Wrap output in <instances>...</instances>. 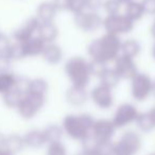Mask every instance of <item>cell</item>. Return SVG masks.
Segmentation results:
<instances>
[{"label":"cell","instance_id":"cell-1","mask_svg":"<svg viewBox=\"0 0 155 155\" xmlns=\"http://www.w3.org/2000/svg\"><path fill=\"white\" fill-rule=\"evenodd\" d=\"M120 36L104 33L100 37L93 39L86 48L89 60L100 61L105 64L114 63V61L120 55L121 51Z\"/></svg>","mask_w":155,"mask_h":155},{"label":"cell","instance_id":"cell-2","mask_svg":"<svg viewBox=\"0 0 155 155\" xmlns=\"http://www.w3.org/2000/svg\"><path fill=\"white\" fill-rule=\"evenodd\" d=\"M96 118L88 113L68 114L63 118L62 125L65 136L74 141L84 142L91 138Z\"/></svg>","mask_w":155,"mask_h":155},{"label":"cell","instance_id":"cell-3","mask_svg":"<svg viewBox=\"0 0 155 155\" xmlns=\"http://www.w3.org/2000/svg\"><path fill=\"white\" fill-rule=\"evenodd\" d=\"M64 72L70 85L79 87L87 86L93 79L89 60L82 55H73L64 64Z\"/></svg>","mask_w":155,"mask_h":155},{"label":"cell","instance_id":"cell-4","mask_svg":"<svg viewBox=\"0 0 155 155\" xmlns=\"http://www.w3.org/2000/svg\"><path fill=\"white\" fill-rule=\"evenodd\" d=\"M47 102V96L26 91L16 107V113L24 120H32L41 112Z\"/></svg>","mask_w":155,"mask_h":155},{"label":"cell","instance_id":"cell-5","mask_svg":"<svg viewBox=\"0 0 155 155\" xmlns=\"http://www.w3.org/2000/svg\"><path fill=\"white\" fill-rule=\"evenodd\" d=\"M142 140L136 131L127 130L123 132L117 141H113L114 155H136L141 149Z\"/></svg>","mask_w":155,"mask_h":155},{"label":"cell","instance_id":"cell-6","mask_svg":"<svg viewBox=\"0 0 155 155\" xmlns=\"http://www.w3.org/2000/svg\"><path fill=\"white\" fill-rule=\"evenodd\" d=\"M103 18L100 12L83 10L73 15V24L80 31L91 34L102 29Z\"/></svg>","mask_w":155,"mask_h":155},{"label":"cell","instance_id":"cell-7","mask_svg":"<svg viewBox=\"0 0 155 155\" xmlns=\"http://www.w3.org/2000/svg\"><path fill=\"white\" fill-rule=\"evenodd\" d=\"M135 22L132 21L124 13L115 14V15H106L103 18V27L105 33L121 36L129 34L133 31Z\"/></svg>","mask_w":155,"mask_h":155},{"label":"cell","instance_id":"cell-8","mask_svg":"<svg viewBox=\"0 0 155 155\" xmlns=\"http://www.w3.org/2000/svg\"><path fill=\"white\" fill-rule=\"evenodd\" d=\"M117 127L113 123L112 119L99 118L96 119L91 130V139L96 144H106L113 142V138Z\"/></svg>","mask_w":155,"mask_h":155},{"label":"cell","instance_id":"cell-9","mask_svg":"<svg viewBox=\"0 0 155 155\" xmlns=\"http://www.w3.org/2000/svg\"><path fill=\"white\" fill-rule=\"evenodd\" d=\"M153 81L149 74L138 72L131 80V96L135 101H146L152 95Z\"/></svg>","mask_w":155,"mask_h":155},{"label":"cell","instance_id":"cell-10","mask_svg":"<svg viewBox=\"0 0 155 155\" xmlns=\"http://www.w3.org/2000/svg\"><path fill=\"white\" fill-rule=\"evenodd\" d=\"M139 114L140 113L134 104L124 102L117 106L112 117V121L117 129H123L135 122Z\"/></svg>","mask_w":155,"mask_h":155},{"label":"cell","instance_id":"cell-11","mask_svg":"<svg viewBox=\"0 0 155 155\" xmlns=\"http://www.w3.org/2000/svg\"><path fill=\"white\" fill-rule=\"evenodd\" d=\"M89 100L93 102L96 107L102 110H110L115 103L113 89L100 83L89 91Z\"/></svg>","mask_w":155,"mask_h":155},{"label":"cell","instance_id":"cell-12","mask_svg":"<svg viewBox=\"0 0 155 155\" xmlns=\"http://www.w3.org/2000/svg\"><path fill=\"white\" fill-rule=\"evenodd\" d=\"M41 21L35 16L27 18L21 25L17 27L12 33V39L15 43H25L37 35V30Z\"/></svg>","mask_w":155,"mask_h":155},{"label":"cell","instance_id":"cell-13","mask_svg":"<svg viewBox=\"0 0 155 155\" xmlns=\"http://www.w3.org/2000/svg\"><path fill=\"white\" fill-rule=\"evenodd\" d=\"M113 68L117 71L119 77L121 78V80L131 81L138 73L137 65H136L134 58L122 55V54H120L114 61V67Z\"/></svg>","mask_w":155,"mask_h":155},{"label":"cell","instance_id":"cell-14","mask_svg":"<svg viewBox=\"0 0 155 155\" xmlns=\"http://www.w3.org/2000/svg\"><path fill=\"white\" fill-rule=\"evenodd\" d=\"M28 80L29 79L19 78L18 84L16 85L12 91H10L9 93L1 96V98H2V103L5 107L10 108V110H16L18 103L20 102V100L22 99V97H24V95L27 91Z\"/></svg>","mask_w":155,"mask_h":155},{"label":"cell","instance_id":"cell-15","mask_svg":"<svg viewBox=\"0 0 155 155\" xmlns=\"http://www.w3.org/2000/svg\"><path fill=\"white\" fill-rule=\"evenodd\" d=\"M88 99L89 91L84 87L70 85L65 93V101L69 106L72 107H81L85 105Z\"/></svg>","mask_w":155,"mask_h":155},{"label":"cell","instance_id":"cell-16","mask_svg":"<svg viewBox=\"0 0 155 155\" xmlns=\"http://www.w3.org/2000/svg\"><path fill=\"white\" fill-rule=\"evenodd\" d=\"M41 58L44 62L47 63L48 65L55 66L62 63V61L64 60V50L56 43L46 44Z\"/></svg>","mask_w":155,"mask_h":155},{"label":"cell","instance_id":"cell-17","mask_svg":"<svg viewBox=\"0 0 155 155\" xmlns=\"http://www.w3.org/2000/svg\"><path fill=\"white\" fill-rule=\"evenodd\" d=\"M58 13V11L52 0H45L36 7L35 17L41 22H50L54 21Z\"/></svg>","mask_w":155,"mask_h":155},{"label":"cell","instance_id":"cell-18","mask_svg":"<svg viewBox=\"0 0 155 155\" xmlns=\"http://www.w3.org/2000/svg\"><path fill=\"white\" fill-rule=\"evenodd\" d=\"M58 35H60V30L54 21L41 22L37 30V36L43 41H45L46 44L55 43L56 39L58 38Z\"/></svg>","mask_w":155,"mask_h":155},{"label":"cell","instance_id":"cell-19","mask_svg":"<svg viewBox=\"0 0 155 155\" xmlns=\"http://www.w3.org/2000/svg\"><path fill=\"white\" fill-rule=\"evenodd\" d=\"M24 140L26 148L41 149L47 144L43 129H31L24 134Z\"/></svg>","mask_w":155,"mask_h":155},{"label":"cell","instance_id":"cell-20","mask_svg":"<svg viewBox=\"0 0 155 155\" xmlns=\"http://www.w3.org/2000/svg\"><path fill=\"white\" fill-rule=\"evenodd\" d=\"M19 78L16 73L9 69H1L0 70V96L9 93L18 84Z\"/></svg>","mask_w":155,"mask_h":155},{"label":"cell","instance_id":"cell-21","mask_svg":"<svg viewBox=\"0 0 155 155\" xmlns=\"http://www.w3.org/2000/svg\"><path fill=\"white\" fill-rule=\"evenodd\" d=\"M3 148L11 151L14 154L19 153L20 151H22L26 148V144H25V140H24V135H20V134H16V133L7 134Z\"/></svg>","mask_w":155,"mask_h":155},{"label":"cell","instance_id":"cell-22","mask_svg":"<svg viewBox=\"0 0 155 155\" xmlns=\"http://www.w3.org/2000/svg\"><path fill=\"white\" fill-rule=\"evenodd\" d=\"M100 81V84L104 85V86H107L110 88L114 89L115 87L118 86V84L120 83L121 78L119 77V74L117 73V71L114 68H110V67H106L103 70V72L100 74V77L98 78Z\"/></svg>","mask_w":155,"mask_h":155},{"label":"cell","instance_id":"cell-23","mask_svg":"<svg viewBox=\"0 0 155 155\" xmlns=\"http://www.w3.org/2000/svg\"><path fill=\"white\" fill-rule=\"evenodd\" d=\"M140 51H141V46H140L139 41H136L134 38L125 39L121 43V51L120 54L125 56H129L135 60L139 55Z\"/></svg>","mask_w":155,"mask_h":155},{"label":"cell","instance_id":"cell-24","mask_svg":"<svg viewBox=\"0 0 155 155\" xmlns=\"http://www.w3.org/2000/svg\"><path fill=\"white\" fill-rule=\"evenodd\" d=\"M27 91L31 93L39 94V95L47 96L49 91V83L44 78H33L29 79L27 84Z\"/></svg>","mask_w":155,"mask_h":155},{"label":"cell","instance_id":"cell-25","mask_svg":"<svg viewBox=\"0 0 155 155\" xmlns=\"http://www.w3.org/2000/svg\"><path fill=\"white\" fill-rule=\"evenodd\" d=\"M124 14L132 20L136 22L140 20L144 15V11L140 1H132L124 5Z\"/></svg>","mask_w":155,"mask_h":155},{"label":"cell","instance_id":"cell-26","mask_svg":"<svg viewBox=\"0 0 155 155\" xmlns=\"http://www.w3.org/2000/svg\"><path fill=\"white\" fill-rule=\"evenodd\" d=\"M43 131L44 134H45L46 140H47V144L50 143V142L62 141L63 136H65L62 125L56 124V123H52V124L47 125L46 127H44Z\"/></svg>","mask_w":155,"mask_h":155},{"label":"cell","instance_id":"cell-27","mask_svg":"<svg viewBox=\"0 0 155 155\" xmlns=\"http://www.w3.org/2000/svg\"><path fill=\"white\" fill-rule=\"evenodd\" d=\"M135 123L138 129H139V131L144 132V133L151 132L155 127V124L153 122L151 116L149 115V113H141V114L138 115Z\"/></svg>","mask_w":155,"mask_h":155},{"label":"cell","instance_id":"cell-28","mask_svg":"<svg viewBox=\"0 0 155 155\" xmlns=\"http://www.w3.org/2000/svg\"><path fill=\"white\" fill-rule=\"evenodd\" d=\"M46 155H68V150L63 141L50 142L46 148Z\"/></svg>","mask_w":155,"mask_h":155},{"label":"cell","instance_id":"cell-29","mask_svg":"<svg viewBox=\"0 0 155 155\" xmlns=\"http://www.w3.org/2000/svg\"><path fill=\"white\" fill-rule=\"evenodd\" d=\"M122 5L119 0H103L102 10L105 12L106 15H115L120 13Z\"/></svg>","mask_w":155,"mask_h":155},{"label":"cell","instance_id":"cell-30","mask_svg":"<svg viewBox=\"0 0 155 155\" xmlns=\"http://www.w3.org/2000/svg\"><path fill=\"white\" fill-rule=\"evenodd\" d=\"M89 63H91V74H93V78H99L100 74L103 72L104 69L107 67V64L100 62V61L89 60Z\"/></svg>","mask_w":155,"mask_h":155},{"label":"cell","instance_id":"cell-31","mask_svg":"<svg viewBox=\"0 0 155 155\" xmlns=\"http://www.w3.org/2000/svg\"><path fill=\"white\" fill-rule=\"evenodd\" d=\"M83 147L80 151H78L74 155H96L95 153V142L88 138L86 141L82 142Z\"/></svg>","mask_w":155,"mask_h":155},{"label":"cell","instance_id":"cell-32","mask_svg":"<svg viewBox=\"0 0 155 155\" xmlns=\"http://www.w3.org/2000/svg\"><path fill=\"white\" fill-rule=\"evenodd\" d=\"M84 5L85 10L99 12L100 10H102L103 0H84Z\"/></svg>","mask_w":155,"mask_h":155},{"label":"cell","instance_id":"cell-33","mask_svg":"<svg viewBox=\"0 0 155 155\" xmlns=\"http://www.w3.org/2000/svg\"><path fill=\"white\" fill-rule=\"evenodd\" d=\"M140 2L143 8L144 14L155 15V0H141Z\"/></svg>","mask_w":155,"mask_h":155},{"label":"cell","instance_id":"cell-34","mask_svg":"<svg viewBox=\"0 0 155 155\" xmlns=\"http://www.w3.org/2000/svg\"><path fill=\"white\" fill-rule=\"evenodd\" d=\"M58 12H69L71 0H52Z\"/></svg>","mask_w":155,"mask_h":155},{"label":"cell","instance_id":"cell-35","mask_svg":"<svg viewBox=\"0 0 155 155\" xmlns=\"http://www.w3.org/2000/svg\"><path fill=\"white\" fill-rule=\"evenodd\" d=\"M5 137H7V134L0 132V148H3V146H5Z\"/></svg>","mask_w":155,"mask_h":155},{"label":"cell","instance_id":"cell-36","mask_svg":"<svg viewBox=\"0 0 155 155\" xmlns=\"http://www.w3.org/2000/svg\"><path fill=\"white\" fill-rule=\"evenodd\" d=\"M0 155H16L5 148H0Z\"/></svg>","mask_w":155,"mask_h":155},{"label":"cell","instance_id":"cell-37","mask_svg":"<svg viewBox=\"0 0 155 155\" xmlns=\"http://www.w3.org/2000/svg\"><path fill=\"white\" fill-rule=\"evenodd\" d=\"M149 115L151 116V118H152V120H153V122H154V124H155V106L154 107H152L150 110H149Z\"/></svg>","mask_w":155,"mask_h":155},{"label":"cell","instance_id":"cell-38","mask_svg":"<svg viewBox=\"0 0 155 155\" xmlns=\"http://www.w3.org/2000/svg\"><path fill=\"white\" fill-rule=\"evenodd\" d=\"M150 33H151V35L153 36V38L155 39V19H154V21H153V24L151 25Z\"/></svg>","mask_w":155,"mask_h":155},{"label":"cell","instance_id":"cell-39","mask_svg":"<svg viewBox=\"0 0 155 155\" xmlns=\"http://www.w3.org/2000/svg\"><path fill=\"white\" fill-rule=\"evenodd\" d=\"M121 3H122L123 5H127V3H129V2H132V1H135V0H119Z\"/></svg>","mask_w":155,"mask_h":155},{"label":"cell","instance_id":"cell-40","mask_svg":"<svg viewBox=\"0 0 155 155\" xmlns=\"http://www.w3.org/2000/svg\"><path fill=\"white\" fill-rule=\"evenodd\" d=\"M152 56L154 58V60H155V43H154V45H153V47H152Z\"/></svg>","mask_w":155,"mask_h":155},{"label":"cell","instance_id":"cell-41","mask_svg":"<svg viewBox=\"0 0 155 155\" xmlns=\"http://www.w3.org/2000/svg\"><path fill=\"white\" fill-rule=\"evenodd\" d=\"M152 95L154 96V98H155V81L153 82V88H152Z\"/></svg>","mask_w":155,"mask_h":155},{"label":"cell","instance_id":"cell-42","mask_svg":"<svg viewBox=\"0 0 155 155\" xmlns=\"http://www.w3.org/2000/svg\"><path fill=\"white\" fill-rule=\"evenodd\" d=\"M1 69H8V68H5V65H3L2 63H1V61H0V70H1Z\"/></svg>","mask_w":155,"mask_h":155},{"label":"cell","instance_id":"cell-43","mask_svg":"<svg viewBox=\"0 0 155 155\" xmlns=\"http://www.w3.org/2000/svg\"><path fill=\"white\" fill-rule=\"evenodd\" d=\"M1 35H2V32H1V30H0V36H1Z\"/></svg>","mask_w":155,"mask_h":155},{"label":"cell","instance_id":"cell-44","mask_svg":"<svg viewBox=\"0 0 155 155\" xmlns=\"http://www.w3.org/2000/svg\"><path fill=\"white\" fill-rule=\"evenodd\" d=\"M149 155H155V153H152V154H149Z\"/></svg>","mask_w":155,"mask_h":155}]
</instances>
